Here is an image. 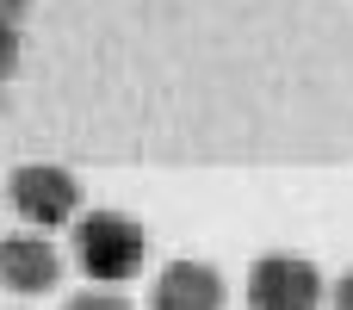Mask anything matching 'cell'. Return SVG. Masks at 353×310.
<instances>
[{
  "mask_svg": "<svg viewBox=\"0 0 353 310\" xmlns=\"http://www.w3.org/2000/svg\"><path fill=\"white\" fill-rule=\"evenodd\" d=\"M68 255L87 273V286H124L149 261V230L124 211H81L68 224Z\"/></svg>",
  "mask_w": 353,
  "mask_h": 310,
  "instance_id": "obj_1",
  "label": "cell"
},
{
  "mask_svg": "<svg viewBox=\"0 0 353 310\" xmlns=\"http://www.w3.org/2000/svg\"><path fill=\"white\" fill-rule=\"evenodd\" d=\"M6 205L25 217V230H62L81 217V180L56 162H19L6 174Z\"/></svg>",
  "mask_w": 353,
  "mask_h": 310,
  "instance_id": "obj_2",
  "label": "cell"
},
{
  "mask_svg": "<svg viewBox=\"0 0 353 310\" xmlns=\"http://www.w3.org/2000/svg\"><path fill=\"white\" fill-rule=\"evenodd\" d=\"M248 310H323L329 304V286H323V273H316V261H304V255H261L254 267H248Z\"/></svg>",
  "mask_w": 353,
  "mask_h": 310,
  "instance_id": "obj_3",
  "label": "cell"
},
{
  "mask_svg": "<svg viewBox=\"0 0 353 310\" xmlns=\"http://www.w3.org/2000/svg\"><path fill=\"white\" fill-rule=\"evenodd\" d=\"M62 249L43 236V230H19V236H0V286L12 298H43L62 286Z\"/></svg>",
  "mask_w": 353,
  "mask_h": 310,
  "instance_id": "obj_4",
  "label": "cell"
},
{
  "mask_svg": "<svg viewBox=\"0 0 353 310\" xmlns=\"http://www.w3.org/2000/svg\"><path fill=\"white\" fill-rule=\"evenodd\" d=\"M149 310H230V286L211 261L199 255H180L155 273L149 286Z\"/></svg>",
  "mask_w": 353,
  "mask_h": 310,
  "instance_id": "obj_5",
  "label": "cell"
},
{
  "mask_svg": "<svg viewBox=\"0 0 353 310\" xmlns=\"http://www.w3.org/2000/svg\"><path fill=\"white\" fill-rule=\"evenodd\" d=\"M62 310H137L118 286H81V292H68L62 298Z\"/></svg>",
  "mask_w": 353,
  "mask_h": 310,
  "instance_id": "obj_6",
  "label": "cell"
},
{
  "mask_svg": "<svg viewBox=\"0 0 353 310\" xmlns=\"http://www.w3.org/2000/svg\"><path fill=\"white\" fill-rule=\"evenodd\" d=\"M329 310H353V267L335 280V286H329Z\"/></svg>",
  "mask_w": 353,
  "mask_h": 310,
  "instance_id": "obj_7",
  "label": "cell"
},
{
  "mask_svg": "<svg viewBox=\"0 0 353 310\" xmlns=\"http://www.w3.org/2000/svg\"><path fill=\"white\" fill-rule=\"evenodd\" d=\"M0 310H25V304H0Z\"/></svg>",
  "mask_w": 353,
  "mask_h": 310,
  "instance_id": "obj_8",
  "label": "cell"
}]
</instances>
